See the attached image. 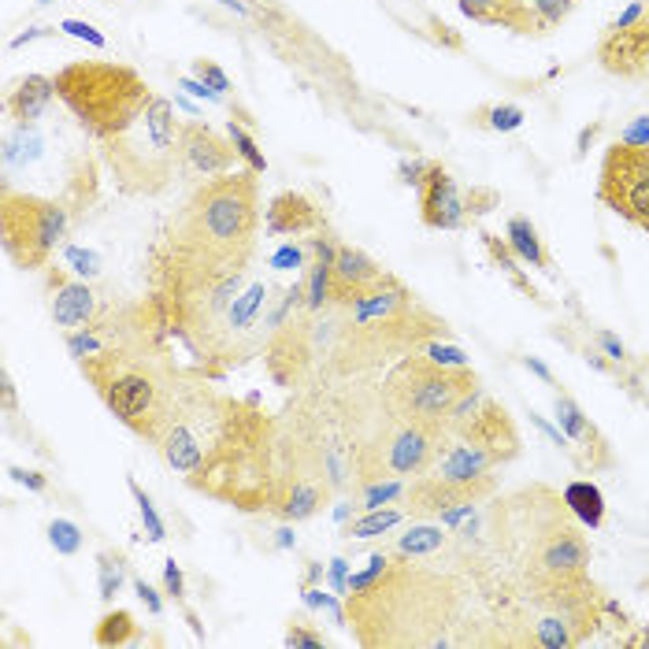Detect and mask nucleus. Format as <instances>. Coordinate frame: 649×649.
<instances>
[{
  "instance_id": "obj_16",
  "label": "nucleus",
  "mask_w": 649,
  "mask_h": 649,
  "mask_svg": "<svg viewBox=\"0 0 649 649\" xmlns=\"http://www.w3.org/2000/svg\"><path fill=\"white\" fill-rule=\"evenodd\" d=\"M334 490L327 486V479H319V475H308V471H297L290 483L279 486V497H275V505L271 509L279 512L282 520H308V516H316L323 505H327V497Z\"/></svg>"
},
{
  "instance_id": "obj_35",
  "label": "nucleus",
  "mask_w": 649,
  "mask_h": 649,
  "mask_svg": "<svg viewBox=\"0 0 649 649\" xmlns=\"http://www.w3.org/2000/svg\"><path fill=\"white\" fill-rule=\"evenodd\" d=\"M483 115H486V127L501 130V134H509V130L523 127V108H520V104H494V108H486Z\"/></svg>"
},
{
  "instance_id": "obj_39",
  "label": "nucleus",
  "mask_w": 649,
  "mask_h": 649,
  "mask_svg": "<svg viewBox=\"0 0 649 649\" xmlns=\"http://www.w3.org/2000/svg\"><path fill=\"white\" fill-rule=\"evenodd\" d=\"M60 30H64V34H71V38H78V41H90L93 49H104V45H108L101 30H97V26H90V23H82V19H64V23H60Z\"/></svg>"
},
{
  "instance_id": "obj_48",
  "label": "nucleus",
  "mask_w": 649,
  "mask_h": 649,
  "mask_svg": "<svg viewBox=\"0 0 649 649\" xmlns=\"http://www.w3.org/2000/svg\"><path fill=\"white\" fill-rule=\"evenodd\" d=\"M179 86L193 97H201V101H223V93H216L212 86H204L201 78H179Z\"/></svg>"
},
{
  "instance_id": "obj_53",
  "label": "nucleus",
  "mask_w": 649,
  "mask_h": 649,
  "mask_svg": "<svg viewBox=\"0 0 649 649\" xmlns=\"http://www.w3.org/2000/svg\"><path fill=\"white\" fill-rule=\"evenodd\" d=\"M523 368H531V371H535V375H538V379H542V382H549V386H553V371H549L546 364H542V360L527 357V360H523Z\"/></svg>"
},
{
  "instance_id": "obj_29",
  "label": "nucleus",
  "mask_w": 649,
  "mask_h": 649,
  "mask_svg": "<svg viewBox=\"0 0 649 649\" xmlns=\"http://www.w3.org/2000/svg\"><path fill=\"white\" fill-rule=\"evenodd\" d=\"M130 494H134V501H138V512H141V523H145V538L149 542H164L167 538V527H164V520H160V512H156V505H153V497L145 494L134 479H130Z\"/></svg>"
},
{
  "instance_id": "obj_46",
  "label": "nucleus",
  "mask_w": 649,
  "mask_h": 649,
  "mask_svg": "<svg viewBox=\"0 0 649 649\" xmlns=\"http://www.w3.org/2000/svg\"><path fill=\"white\" fill-rule=\"evenodd\" d=\"M620 141L624 145H649V115H638L635 123L620 134Z\"/></svg>"
},
{
  "instance_id": "obj_47",
  "label": "nucleus",
  "mask_w": 649,
  "mask_h": 649,
  "mask_svg": "<svg viewBox=\"0 0 649 649\" xmlns=\"http://www.w3.org/2000/svg\"><path fill=\"white\" fill-rule=\"evenodd\" d=\"M331 586L334 594H349V560L345 557L331 560Z\"/></svg>"
},
{
  "instance_id": "obj_12",
  "label": "nucleus",
  "mask_w": 649,
  "mask_h": 649,
  "mask_svg": "<svg viewBox=\"0 0 649 649\" xmlns=\"http://www.w3.org/2000/svg\"><path fill=\"white\" fill-rule=\"evenodd\" d=\"M49 312L56 327L82 331L97 319V297L86 282L67 275V268H49Z\"/></svg>"
},
{
  "instance_id": "obj_27",
  "label": "nucleus",
  "mask_w": 649,
  "mask_h": 649,
  "mask_svg": "<svg viewBox=\"0 0 649 649\" xmlns=\"http://www.w3.org/2000/svg\"><path fill=\"white\" fill-rule=\"evenodd\" d=\"M401 523V512L397 509H371L364 520H353L345 527V538H379L386 531H394Z\"/></svg>"
},
{
  "instance_id": "obj_51",
  "label": "nucleus",
  "mask_w": 649,
  "mask_h": 649,
  "mask_svg": "<svg viewBox=\"0 0 649 649\" xmlns=\"http://www.w3.org/2000/svg\"><path fill=\"white\" fill-rule=\"evenodd\" d=\"M531 423H535L538 431L546 434V438H549V442H553V446H560V449H572V446H568V434H564V431H557V427H553V423H546V420H542V416H535V412H531Z\"/></svg>"
},
{
  "instance_id": "obj_15",
  "label": "nucleus",
  "mask_w": 649,
  "mask_h": 649,
  "mask_svg": "<svg viewBox=\"0 0 649 649\" xmlns=\"http://www.w3.org/2000/svg\"><path fill=\"white\" fill-rule=\"evenodd\" d=\"M386 271L371 260L364 249H353V245H338V256H334V297L338 305H349L353 297L368 293L375 282L382 279Z\"/></svg>"
},
{
  "instance_id": "obj_26",
  "label": "nucleus",
  "mask_w": 649,
  "mask_h": 649,
  "mask_svg": "<svg viewBox=\"0 0 649 649\" xmlns=\"http://www.w3.org/2000/svg\"><path fill=\"white\" fill-rule=\"evenodd\" d=\"M41 156V138L34 127H26V123H19V130L15 134H8L4 138V164L15 167V164H34Z\"/></svg>"
},
{
  "instance_id": "obj_10",
  "label": "nucleus",
  "mask_w": 649,
  "mask_h": 649,
  "mask_svg": "<svg viewBox=\"0 0 649 649\" xmlns=\"http://www.w3.org/2000/svg\"><path fill=\"white\" fill-rule=\"evenodd\" d=\"M420 216L431 230H460L468 219L457 182L442 164H431L427 179L420 182Z\"/></svg>"
},
{
  "instance_id": "obj_6",
  "label": "nucleus",
  "mask_w": 649,
  "mask_h": 649,
  "mask_svg": "<svg viewBox=\"0 0 649 649\" xmlns=\"http://www.w3.org/2000/svg\"><path fill=\"white\" fill-rule=\"evenodd\" d=\"M71 227V212L64 201L34 197V193H15L4 182V201H0V234H4V253L12 256L19 268L38 271L49 264L60 238Z\"/></svg>"
},
{
  "instance_id": "obj_55",
  "label": "nucleus",
  "mask_w": 649,
  "mask_h": 649,
  "mask_svg": "<svg viewBox=\"0 0 649 649\" xmlns=\"http://www.w3.org/2000/svg\"><path fill=\"white\" fill-rule=\"evenodd\" d=\"M4 401H8V408L15 405V390H12V379H8V375H4Z\"/></svg>"
},
{
  "instance_id": "obj_1",
  "label": "nucleus",
  "mask_w": 649,
  "mask_h": 649,
  "mask_svg": "<svg viewBox=\"0 0 649 649\" xmlns=\"http://www.w3.org/2000/svg\"><path fill=\"white\" fill-rule=\"evenodd\" d=\"M256 230H260L256 171H227L201 182L190 193L164 245L216 268L245 271L256 245Z\"/></svg>"
},
{
  "instance_id": "obj_42",
  "label": "nucleus",
  "mask_w": 649,
  "mask_h": 649,
  "mask_svg": "<svg viewBox=\"0 0 649 649\" xmlns=\"http://www.w3.org/2000/svg\"><path fill=\"white\" fill-rule=\"evenodd\" d=\"M427 171H431V164H423V160H405V164L397 167L401 182H405V186H416V190H420V182L427 179Z\"/></svg>"
},
{
  "instance_id": "obj_37",
  "label": "nucleus",
  "mask_w": 649,
  "mask_h": 649,
  "mask_svg": "<svg viewBox=\"0 0 649 649\" xmlns=\"http://www.w3.org/2000/svg\"><path fill=\"white\" fill-rule=\"evenodd\" d=\"M305 601L312 605V609H323V612H331V620L338 627H345V612H342V605H338V598H331V594H323L319 586H305Z\"/></svg>"
},
{
  "instance_id": "obj_49",
  "label": "nucleus",
  "mask_w": 649,
  "mask_h": 649,
  "mask_svg": "<svg viewBox=\"0 0 649 649\" xmlns=\"http://www.w3.org/2000/svg\"><path fill=\"white\" fill-rule=\"evenodd\" d=\"M471 509H475V501H460V505H453V509L442 512V516H438V523H442V527H457V523L468 520Z\"/></svg>"
},
{
  "instance_id": "obj_8",
  "label": "nucleus",
  "mask_w": 649,
  "mask_h": 649,
  "mask_svg": "<svg viewBox=\"0 0 649 649\" xmlns=\"http://www.w3.org/2000/svg\"><path fill=\"white\" fill-rule=\"evenodd\" d=\"M598 197L616 216L649 234V145H612L601 160Z\"/></svg>"
},
{
  "instance_id": "obj_31",
  "label": "nucleus",
  "mask_w": 649,
  "mask_h": 649,
  "mask_svg": "<svg viewBox=\"0 0 649 649\" xmlns=\"http://www.w3.org/2000/svg\"><path fill=\"white\" fill-rule=\"evenodd\" d=\"M49 542L60 557H75L78 549H82V527L71 520H52L49 523Z\"/></svg>"
},
{
  "instance_id": "obj_14",
  "label": "nucleus",
  "mask_w": 649,
  "mask_h": 649,
  "mask_svg": "<svg viewBox=\"0 0 649 649\" xmlns=\"http://www.w3.org/2000/svg\"><path fill=\"white\" fill-rule=\"evenodd\" d=\"M457 431L464 442L494 449L501 460H512L516 457V449H520V438H516V427H512L509 412L501 405H494V401H483L468 420L457 423Z\"/></svg>"
},
{
  "instance_id": "obj_58",
  "label": "nucleus",
  "mask_w": 649,
  "mask_h": 649,
  "mask_svg": "<svg viewBox=\"0 0 649 649\" xmlns=\"http://www.w3.org/2000/svg\"><path fill=\"white\" fill-rule=\"evenodd\" d=\"M646 8H649V0H646Z\"/></svg>"
},
{
  "instance_id": "obj_13",
  "label": "nucleus",
  "mask_w": 649,
  "mask_h": 649,
  "mask_svg": "<svg viewBox=\"0 0 649 649\" xmlns=\"http://www.w3.org/2000/svg\"><path fill=\"white\" fill-rule=\"evenodd\" d=\"M497 464H505V460L497 457L494 449L486 446H475V442H457V446H449L438 464H434V475L438 479H446V483H457V486H483V490H494V479H490V471Z\"/></svg>"
},
{
  "instance_id": "obj_21",
  "label": "nucleus",
  "mask_w": 649,
  "mask_h": 649,
  "mask_svg": "<svg viewBox=\"0 0 649 649\" xmlns=\"http://www.w3.org/2000/svg\"><path fill=\"white\" fill-rule=\"evenodd\" d=\"M509 245H512V253L520 256V260H527L531 268H549V256H546V249H542V238H538V230L531 219H523V216L509 219Z\"/></svg>"
},
{
  "instance_id": "obj_57",
  "label": "nucleus",
  "mask_w": 649,
  "mask_h": 649,
  "mask_svg": "<svg viewBox=\"0 0 649 649\" xmlns=\"http://www.w3.org/2000/svg\"><path fill=\"white\" fill-rule=\"evenodd\" d=\"M642 646H649V635H646V638H642Z\"/></svg>"
},
{
  "instance_id": "obj_5",
  "label": "nucleus",
  "mask_w": 649,
  "mask_h": 649,
  "mask_svg": "<svg viewBox=\"0 0 649 649\" xmlns=\"http://www.w3.org/2000/svg\"><path fill=\"white\" fill-rule=\"evenodd\" d=\"M475 386L479 379L471 368H442L427 357H405L382 382V405L390 408L397 420L446 427L453 405Z\"/></svg>"
},
{
  "instance_id": "obj_33",
  "label": "nucleus",
  "mask_w": 649,
  "mask_h": 649,
  "mask_svg": "<svg viewBox=\"0 0 649 649\" xmlns=\"http://www.w3.org/2000/svg\"><path fill=\"white\" fill-rule=\"evenodd\" d=\"M227 138L234 141L238 156H242V160H249V167H253L256 175H264V171H268V160H264V153L256 149V141L249 138V130L238 127V123H227Z\"/></svg>"
},
{
  "instance_id": "obj_30",
  "label": "nucleus",
  "mask_w": 649,
  "mask_h": 649,
  "mask_svg": "<svg viewBox=\"0 0 649 649\" xmlns=\"http://www.w3.org/2000/svg\"><path fill=\"white\" fill-rule=\"evenodd\" d=\"M405 494V483L401 479H375V483H364L360 490V509H382V505H390L394 497Z\"/></svg>"
},
{
  "instance_id": "obj_34",
  "label": "nucleus",
  "mask_w": 649,
  "mask_h": 649,
  "mask_svg": "<svg viewBox=\"0 0 649 649\" xmlns=\"http://www.w3.org/2000/svg\"><path fill=\"white\" fill-rule=\"evenodd\" d=\"M64 260L71 264V271H75L78 279H97V275H101V256L93 253V249H82V245H67Z\"/></svg>"
},
{
  "instance_id": "obj_24",
  "label": "nucleus",
  "mask_w": 649,
  "mask_h": 649,
  "mask_svg": "<svg viewBox=\"0 0 649 649\" xmlns=\"http://www.w3.org/2000/svg\"><path fill=\"white\" fill-rule=\"evenodd\" d=\"M123 583H127V557L123 553H101L97 557V598L101 601H115V594L123 590Z\"/></svg>"
},
{
  "instance_id": "obj_17",
  "label": "nucleus",
  "mask_w": 649,
  "mask_h": 649,
  "mask_svg": "<svg viewBox=\"0 0 649 649\" xmlns=\"http://www.w3.org/2000/svg\"><path fill=\"white\" fill-rule=\"evenodd\" d=\"M586 560H590V549H586L583 535L572 531V527H560L549 535V542L542 546V557H538V568L560 583V579H575V575H583Z\"/></svg>"
},
{
  "instance_id": "obj_40",
  "label": "nucleus",
  "mask_w": 649,
  "mask_h": 649,
  "mask_svg": "<svg viewBox=\"0 0 649 649\" xmlns=\"http://www.w3.org/2000/svg\"><path fill=\"white\" fill-rule=\"evenodd\" d=\"M271 268H279V271L305 268V245H279L275 256H271Z\"/></svg>"
},
{
  "instance_id": "obj_9",
  "label": "nucleus",
  "mask_w": 649,
  "mask_h": 649,
  "mask_svg": "<svg viewBox=\"0 0 649 649\" xmlns=\"http://www.w3.org/2000/svg\"><path fill=\"white\" fill-rule=\"evenodd\" d=\"M179 145H182V171H186V175L216 179V175L234 171V160H238L234 141L216 134V130L208 127V123H201V119H182Z\"/></svg>"
},
{
  "instance_id": "obj_23",
  "label": "nucleus",
  "mask_w": 649,
  "mask_h": 649,
  "mask_svg": "<svg viewBox=\"0 0 649 649\" xmlns=\"http://www.w3.org/2000/svg\"><path fill=\"white\" fill-rule=\"evenodd\" d=\"M334 297V264L327 260H312L308 264V282H305V312H323Z\"/></svg>"
},
{
  "instance_id": "obj_2",
  "label": "nucleus",
  "mask_w": 649,
  "mask_h": 649,
  "mask_svg": "<svg viewBox=\"0 0 649 649\" xmlns=\"http://www.w3.org/2000/svg\"><path fill=\"white\" fill-rule=\"evenodd\" d=\"M82 371L90 375L115 420L127 423L130 431L149 442L164 438L186 386H179V375L153 349L138 342H108L97 357L82 360Z\"/></svg>"
},
{
  "instance_id": "obj_45",
  "label": "nucleus",
  "mask_w": 649,
  "mask_h": 649,
  "mask_svg": "<svg viewBox=\"0 0 649 649\" xmlns=\"http://www.w3.org/2000/svg\"><path fill=\"white\" fill-rule=\"evenodd\" d=\"M286 646H323V635H316V631H308L305 624H301V620H297V624L290 627V635H286Z\"/></svg>"
},
{
  "instance_id": "obj_25",
  "label": "nucleus",
  "mask_w": 649,
  "mask_h": 649,
  "mask_svg": "<svg viewBox=\"0 0 649 649\" xmlns=\"http://www.w3.org/2000/svg\"><path fill=\"white\" fill-rule=\"evenodd\" d=\"M446 546V535H442V527H434V523H416L408 535L397 538V553L401 557H427L434 549Z\"/></svg>"
},
{
  "instance_id": "obj_11",
  "label": "nucleus",
  "mask_w": 649,
  "mask_h": 649,
  "mask_svg": "<svg viewBox=\"0 0 649 649\" xmlns=\"http://www.w3.org/2000/svg\"><path fill=\"white\" fill-rule=\"evenodd\" d=\"M598 60L605 71L620 78L646 75L649 67V15H642L635 26L627 30H609L598 45Z\"/></svg>"
},
{
  "instance_id": "obj_7",
  "label": "nucleus",
  "mask_w": 649,
  "mask_h": 649,
  "mask_svg": "<svg viewBox=\"0 0 649 649\" xmlns=\"http://www.w3.org/2000/svg\"><path fill=\"white\" fill-rule=\"evenodd\" d=\"M446 427L442 423H420V420H397L390 412V423L382 427L375 442L357 446V475L360 483H375L386 475H427L442 457Z\"/></svg>"
},
{
  "instance_id": "obj_44",
  "label": "nucleus",
  "mask_w": 649,
  "mask_h": 649,
  "mask_svg": "<svg viewBox=\"0 0 649 649\" xmlns=\"http://www.w3.org/2000/svg\"><path fill=\"white\" fill-rule=\"evenodd\" d=\"M134 594L145 601V609L153 612V616H160V612H164V601H160V594H156L153 583H145V579H134Z\"/></svg>"
},
{
  "instance_id": "obj_56",
  "label": "nucleus",
  "mask_w": 649,
  "mask_h": 649,
  "mask_svg": "<svg viewBox=\"0 0 649 649\" xmlns=\"http://www.w3.org/2000/svg\"><path fill=\"white\" fill-rule=\"evenodd\" d=\"M293 542H297V538H293V531H279V546L282 549H290Z\"/></svg>"
},
{
  "instance_id": "obj_41",
  "label": "nucleus",
  "mask_w": 649,
  "mask_h": 649,
  "mask_svg": "<svg viewBox=\"0 0 649 649\" xmlns=\"http://www.w3.org/2000/svg\"><path fill=\"white\" fill-rule=\"evenodd\" d=\"M164 590H167V594H171L175 601L186 598V575H182V568L175 564V557H171V560L164 564Z\"/></svg>"
},
{
  "instance_id": "obj_54",
  "label": "nucleus",
  "mask_w": 649,
  "mask_h": 649,
  "mask_svg": "<svg viewBox=\"0 0 649 649\" xmlns=\"http://www.w3.org/2000/svg\"><path fill=\"white\" fill-rule=\"evenodd\" d=\"M216 4H223V8H230V12L245 15V4H242V0H216Z\"/></svg>"
},
{
  "instance_id": "obj_19",
  "label": "nucleus",
  "mask_w": 649,
  "mask_h": 649,
  "mask_svg": "<svg viewBox=\"0 0 649 649\" xmlns=\"http://www.w3.org/2000/svg\"><path fill=\"white\" fill-rule=\"evenodd\" d=\"M56 97V78L49 75H26L12 93H8V112L12 119L26 123V127H34V119L45 115L49 101Z\"/></svg>"
},
{
  "instance_id": "obj_36",
  "label": "nucleus",
  "mask_w": 649,
  "mask_h": 649,
  "mask_svg": "<svg viewBox=\"0 0 649 649\" xmlns=\"http://www.w3.org/2000/svg\"><path fill=\"white\" fill-rule=\"evenodd\" d=\"M423 357L434 360V364H442V368H468V353H464L460 345H442L438 338L423 345Z\"/></svg>"
},
{
  "instance_id": "obj_50",
  "label": "nucleus",
  "mask_w": 649,
  "mask_h": 649,
  "mask_svg": "<svg viewBox=\"0 0 649 649\" xmlns=\"http://www.w3.org/2000/svg\"><path fill=\"white\" fill-rule=\"evenodd\" d=\"M642 15H646V0H631V8H627V12L620 15V19H616L609 30H627V26H635Z\"/></svg>"
},
{
  "instance_id": "obj_38",
  "label": "nucleus",
  "mask_w": 649,
  "mask_h": 649,
  "mask_svg": "<svg viewBox=\"0 0 649 649\" xmlns=\"http://www.w3.org/2000/svg\"><path fill=\"white\" fill-rule=\"evenodd\" d=\"M193 78H201L204 86H212L216 93H227L230 90V78L219 71L212 60H193Z\"/></svg>"
},
{
  "instance_id": "obj_22",
  "label": "nucleus",
  "mask_w": 649,
  "mask_h": 649,
  "mask_svg": "<svg viewBox=\"0 0 649 649\" xmlns=\"http://www.w3.org/2000/svg\"><path fill=\"white\" fill-rule=\"evenodd\" d=\"M564 505L586 523V527H601L605 520V497L594 483H572L564 490Z\"/></svg>"
},
{
  "instance_id": "obj_28",
  "label": "nucleus",
  "mask_w": 649,
  "mask_h": 649,
  "mask_svg": "<svg viewBox=\"0 0 649 649\" xmlns=\"http://www.w3.org/2000/svg\"><path fill=\"white\" fill-rule=\"evenodd\" d=\"M134 631H138L134 616H130L127 609H115V612H108L101 620V627H97V646H123V642L134 638Z\"/></svg>"
},
{
  "instance_id": "obj_43",
  "label": "nucleus",
  "mask_w": 649,
  "mask_h": 649,
  "mask_svg": "<svg viewBox=\"0 0 649 649\" xmlns=\"http://www.w3.org/2000/svg\"><path fill=\"white\" fill-rule=\"evenodd\" d=\"M8 475H12L15 483L26 486V490H34V494H41V490H49V479L45 475H38V471H26V468H8Z\"/></svg>"
},
{
  "instance_id": "obj_32",
  "label": "nucleus",
  "mask_w": 649,
  "mask_h": 649,
  "mask_svg": "<svg viewBox=\"0 0 649 649\" xmlns=\"http://www.w3.org/2000/svg\"><path fill=\"white\" fill-rule=\"evenodd\" d=\"M575 635H572V624L564 616H546L538 620V646L546 649H560V646H572Z\"/></svg>"
},
{
  "instance_id": "obj_4",
  "label": "nucleus",
  "mask_w": 649,
  "mask_h": 649,
  "mask_svg": "<svg viewBox=\"0 0 649 649\" xmlns=\"http://www.w3.org/2000/svg\"><path fill=\"white\" fill-rule=\"evenodd\" d=\"M179 127L182 119H175V101L153 93V101L145 104L134 127L101 141L104 164L112 167L115 186L130 197L164 193L182 171Z\"/></svg>"
},
{
  "instance_id": "obj_18",
  "label": "nucleus",
  "mask_w": 649,
  "mask_h": 649,
  "mask_svg": "<svg viewBox=\"0 0 649 649\" xmlns=\"http://www.w3.org/2000/svg\"><path fill=\"white\" fill-rule=\"evenodd\" d=\"M323 227L319 219V208L308 201L305 193H279L275 201L268 204V234H316Z\"/></svg>"
},
{
  "instance_id": "obj_20",
  "label": "nucleus",
  "mask_w": 649,
  "mask_h": 649,
  "mask_svg": "<svg viewBox=\"0 0 649 649\" xmlns=\"http://www.w3.org/2000/svg\"><path fill=\"white\" fill-rule=\"evenodd\" d=\"M557 423L560 431L568 434V442H579V446H590V449H601L605 442L598 438V431H594V423L583 416V408L575 405L568 394L557 397Z\"/></svg>"
},
{
  "instance_id": "obj_3",
  "label": "nucleus",
  "mask_w": 649,
  "mask_h": 649,
  "mask_svg": "<svg viewBox=\"0 0 649 649\" xmlns=\"http://www.w3.org/2000/svg\"><path fill=\"white\" fill-rule=\"evenodd\" d=\"M56 97L71 108L78 127L90 138L108 141L138 123L153 101L149 82L127 64L112 60H75L56 71Z\"/></svg>"
},
{
  "instance_id": "obj_52",
  "label": "nucleus",
  "mask_w": 649,
  "mask_h": 649,
  "mask_svg": "<svg viewBox=\"0 0 649 649\" xmlns=\"http://www.w3.org/2000/svg\"><path fill=\"white\" fill-rule=\"evenodd\" d=\"M598 342H601V349H605V353H609L612 360H624V357H627L624 342H620V338H616V334L601 331V334H598Z\"/></svg>"
}]
</instances>
